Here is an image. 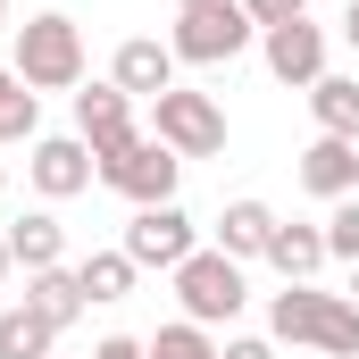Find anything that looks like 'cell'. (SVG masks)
<instances>
[{
    "mask_svg": "<svg viewBox=\"0 0 359 359\" xmlns=\"http://www.w3.org/2000/svg\"><path fill=\"white\" fill-rule=\"evenodd\" d=\"M268 334L276 343H309L326 359H359V301L318 292V284H284L268 301Z\"/></svg>",
    "mask_w": 359,
    "mask_h": 359,
    "instance_id": "6da1fadb",
    "label": "cell"
},
{
    "mask_svg": "<svg viewBox=\"0 0 359 359\" xmlns=\"http://www.w3.org/2000/svg\"><path fill=\"white\" fill-rule=\"evenodd\" d=\"M17 76L34 92H76L84 84V25L59 17V8L25 17V25H17Z\"/></svg>",
    "mask_w": 359,
    "mask_h": 359,
    "instance_id": "7a4b0ae2",
    "label": "cell"
},
{
    "mask_svg": "<svg viewBox=\"0 0 359 359\" xmlns=\"http://www.w3.org/2000/svg\"><path fill=\"white\" fill-rule=\"evenodd\" d=\"M251 34H259V25L243 17V0H201V8H176L168 50H176V67H226Z\"/></svg>",
    "mask_w": 359,
    "mask_h": 359,
    "instance_id": "3957f363",
    "label": "cell"
},
{
    "mask_svg": "<svg viewBox=\"0 0 359 359\" xmlns=\"http://www.w3.org/2000/svg\"><path fill=\"white\" fill-rule=\"evenodd\" d=\"M176 301L192 326H234L243 318V301H251V284H243V259H226V251H192L176 268Z\"/></svg>",
    "mask_w": 359,
    "mask_h": 359,
    "instance_id": "277c9868",
    "label": "cell"
},
{
    "mask_svg": "<svg viewBox=\"0 0 359 359\" xmlns=\"http://www.w3.org/2000/svg\"><path fill=\"white\" fill-rule=\"evenodd\" d=\"M151 134H159L176 159H217V151H226V109H217L209 92L176 84V92L151 100Z\"/></svg>",
    "mask_w": 359,
    "mask_h": 359,
    "instance_id": "5b68a950",
    "label": "cell"
},
{
    "mask_svg": "<svg viewBox=\"0 0 359 359\" xmlns=\"http://www.w3.org/2000/svg\"><path fill=\"white\" fill-rule=\"evenodd\" d=\"M176 176H184V159L159 142V134H134V142H117V151L100 159V184H109V192H126L134 209L176 201Z\"/></svg>",
    "mask_w": 359,
    "mask_h": 359,
    "instance_id": "8992f818",
    "label": "cell"
},
{
    "mask_svg": "<svg viewBox=\"0 0 359 359\" xmlns=\"http://www.w3.org/2000/svg\"><path fill=\"white\" fill-rule=\"evenodd\" d=\"M117 251H126L134 268H168L176 276L201 243H192V217H184L176 201H159V209H134V217H126V243H117Z\"/></svg>",
    "mask_w": 359,
    "mask_h": 359,
    "instance_id": "52a82bcc",
    "label": "cell"
},
{
    "mask_svg": "<svg viewBox=\"0 0 359 359\" xmlns=\"http://www.w3.org/2000/svg\"><path fill=\"white\" fill-rule=\"evenodd\" d=\"M25 176H34V192H42V201H76V192H92L100 159H92V142H84V134H34V159H25Z\"/></svg>",
    "mask_w": 359,
    "mask_h": 359,
    "instance_id": "ba28073f",
    "label": "cell"
},
{
    "mask_svg": "<svg viewBox=\"0 0 359 359\" xmlns=\"http://www.w3.org/2000/svg\"><path fill=\"white\" fill-rule=\"evenodd\" d=\"M76 134L92 142V159H109L117 142H134L142 126H134V100L117 84H76Z\"/></svg>",
    "mask_w": 359,
    "mask_h": 359,
    "instance_id": "9c48e42d",
    "label": "cell"
},
{
    "mask_svg": "<svg viewBox=\"0 0 359 359\" xmlns=\"http://www.w3.org/2000/svg\"><path fill=\"white\" fill-rule=\"evenodd\" d=\"M268 76L276 84H318L326 76V25H309V17H292V25H268Z\"/></svg>",
    "mask_w": 359,
    "mask_h": 359,
    "instance_id": "30bf717a",
    "label": "cell"
},
{
    "mask_svg": "<svg viewBox=\"0 0 359 359\" xmlns=\"http://www.w3.org/2000/svg\"><path fill=\"white\" fill-rule=\"evenodd\" d=\"M109 84L126 92V100H159V92H176V50H168V42H151V34H134V42H117Z\"/></svg>",
    "mask_w": 359,
    "mask_h": 359,
    "instance_id": "8fae6325",
    "label": "cell"
},
{
    "mask_svg": "<svg viewBox=\"0 0 359 359\" xmlns=\"http://www.w3.org/2000/svg\"><path fill=\"white\" fill-rule=\"evenodd\" d=\"M301 184H309L318 201H351L359 192V134H318V142L301 151Z\"/></svg>",
    "mask_w": 359,
    "mask_h": 359,
    "instance_id": "7c38bea8",
    "label": "cell"
},
{
    "mask_svg": "<svg viewBox=\"0 0 359 359\" xmlns=\"http://www.w3.org/2000/svg\"><path fill=\"white\" fill-rule=\"evenodd\" d=\"M0 243H8V259H17L25 276H42V268H59V259H67V226H59L50 209H25Z\"/></svg>",
    "mask_w": 359,
    "mask_h": 359,
    "instance_id": "4fadbf2b",
    "label": "cell"
},
{
    "mask_svg": "<svg viewBox=\"0 0 359 359\" xmlns=\"http://www.w3.org/2000/svg\"><path fill=\"white\" fill-rule=\"evenodd\" d=\"M276 217L268 201H226V217H217V251L226 259H268V243H276Z\"/></svg>",
    "mask_w": 359,
    "mask_h": 359,
    "instance_id": "5bb4252c",
    "label": "cell"
},
{
    "mask_svg": "<svg viewBox=\"0 0 359 359\" xmlns=\"http://www.w3.org/2000/svg\"><path fill=\"white\" fill-rule=\"evenodd\" d=\"M268 268L284 276V284H309V276L326 268V226H276V243H268Z\"/></svg>",
    "mask_w": 359,
    "mask_h": 359,
    "instance_id": "9a60e30c",
    "label": "cell"
},
{
    "mask_svg": "<svg viewBox=\"0 0 359 359\" xmlns=\"http://www.w3.org/2000/svg\"><path fill=\"white\" fill-rule=\"evenodd\" d=\"M25 301L50 318V326H76L92 301H84V284H76V268H42V276H25Z\"/></svg>",
    "mask_w": 359,
    "mask_h": 359,
    "instance_id": "2e32d148",
    "label": "cell"
},
{
    "mask_svg": "<svg viewBox=\"0 0 359 359\" xmlns=\"http://www.w3.org/2000/svg\"><path fill=\"white\" fill-rule=\"evenodd\" d=\"M50 343H59V326H50L34 301L0 309V359H50Z\"/></svg>",
    "mask_w": 359,
    "mask_h": 359,
    "instance_id": "e0dca14e",
    "label": "cell"
},
{
    "mask_svg": "<svg viewBox=\"0 0 359 359\" xmlns=\"http://www.w3.org/2000/svg\"><path fill=\"white\" fill-rule=\"evenodd\" d=\"M309 117H318V134H359V76H318Z\"/></svg>",
    "mask_w": 359,
    "mask_h": 359,
    "instance_id": "ac0fdd59",
    "label": "cell"
},
{
    "mask_svg": "<svg viewBox=\"0 0 359 359\" xmlns=\"http://www.w3.org/2000/svg\"><path fill=\"white\" fill-rule=\"evenodd\" d=\"M134 259H126V251H92L84 268H76V284H84V301H126V292H134Z\"/></svg>",
    "mask_w": 359,
    "mask_h": 359,
    "instance_id": "d6986e66",
    "label": "cell"
},
{
    "mask_svg": "<svg viewBox=\"0 0 359 359\" xmlns=\"http://www.w3.org/2000/svg\"><path fill=\"white\" fill-rule=\"evenodd\" d=\"M142 351H151V359H217V334H209V326H192V318H176V326H159Z\"/></svg>",
    "mask_w": 359,
    "mask_h": 359,
    "instance_id": "ffe728a7",
    "label": "cell"
},
{
    "mask_svg": "<svg viewBox=\"0 0 359 359\" xmlns=\"http://www.w3.org/2000/svg\"><path fill=\"white\" fill-rule=\"evenodd\" d=\"M326 259H351V268H359V192L326 209Z\"/></svg>",
    "mask_w": 359,
    "mask_h": 359,
    "instance_id": "44dd1931",
    "label": "cell"
},
{
    "mask_svg": "<svg viewBox=\"0 0 359 359\" xmlns=\"http://www.w3.org/2000/svg\"><path fill=\"white\" fill-rule=\"evenodd\" d=\"M243 17L268 34V25H292V17H309V0H243Z\"/></svg>",
    "mask_w": 359,
    "mask_h": 359,
    "instance_id": "7402d4cb",
    "label": "cell"
},
{
    "mask_svg": "<svg viewBox=\"0 0 359 359\" xmlns=\"http://www.w3.org/2000/svg\"><path fill=\"white\" fill-rule=\"evenodd\" d=\"M217 359H276L268 334H234V343H217Z\"/></svg>",
    "mask_w": 359,
    "mask_h": 359,
    "instance_id": "603a6c76",
    "label": "cell"
},
{
    "mask_svg": "<svg viewBox=\"0 0 359 359\" xmlns=\"http://www.w3.org/2000/svg\"><path fill=\"white\" fill-rule=\"evenodd\" d=\"M92 359H151V351H142L134 334H100V343H92Z\"/></svg>",
    "mask_w": 359,
    "mask_h": 359,
    "instance_id": "cb8c5ba5",
    "label": "cell"
},
{
    "mask_svg": "<svg viewBox=\"0 0 359 359\" xmlns=\"http://www.w3.org/2000/svg\"><path fill=\"white\" fill-rule=\"evenodd\" d=\"M343 42H351V50H359V0H351V8H343Z\"/></svg>",
    "mask_w": 359,
    "mask_h": 359,
    "instance_id": "d4e9b609",
    "label": "cell"
},
{
    "mask_svg": "<svg viewBox=\"0 0 359 359\" xmlns=\"http://www.w3.org/2000/svg\"><path fill=\"white\" fill-rule=\"evenodd\" d=\"M8 268H17V259H8V243H0V284H8Z\"/></svg>",
    "mask_w": 359,
    "mask_h": 359,
    "instance_id": "484cf974",
    "label": "cell"
},
{
    "mask_svg": "<svg viewBox=\"0 0 359 359\" xmlns=\"http://www.w3.org/2000/svg\"><path fill=\"white\" fill-rule=\"evenodd\" d=\"M0 34H8V0H0Z\"/></svg>",
    "mask_w": 359,
    "mask_h": 359,
    "instance_id": "4316f807",
    "label": "cell"
},
{
    "mask_svg": "<svg viewBox=\"0 0 359 359\" xmlns=\"http://www.w3.org/2000/svg\"><path fill=\"white\" fill-rule=\"evenodd\" d=\"M351 301H359V268H351Z\"/></svg>",
    "mask_w": 359,
    "mask_h": 359,
    "instance_id": "83f0119b",
    "label": "cell"
},
{
    "mask_svg": "<svg viewBox=\"0 0 359 359\" xmlns=\"http://www.w3.org/2000/svg\"><path fill=\"white\" fill-rule=\"evenodd\" d=\"M176 8H201V0H176Z\"/></svg>",
    "mask_w": 359,
    "mask_h": 359,
    "instance_id": "f1b7e54d",
    "label": "cell"
},
{
    "mask_svg": "<svg viewBox=\"0 0 359 359\" xmlns=\"http://www.w3.org/2000/svg\"><path fill=\"white\" fill-rule=\"evenodd\" d=\"M0 184H8V176H0Z\"/></svg>",
    "mask_w": 359,
    "mask_h": 359,
    "instance_id": "f546056e",
    "label": "cell"
}]
</instances>
